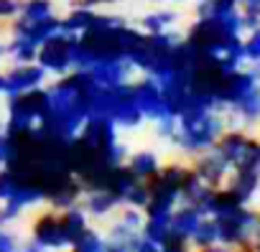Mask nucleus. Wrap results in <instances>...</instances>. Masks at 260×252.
<instances>
[{
    "label": "nucleus",
    "mask_w": 260,
    "mask_h": 252,
    "mask_svg": "<svg viewBox=\"0 0 260 252\" xmlns=\"http://www.w3.org/2000/svg\"><path fill=\"white\" fill-rule=\"evenodd\" d=\"M224 112L227 115H235L240 122H257L260 120V84L252 92H247L237 104L227 107Z\"/></svg>",
    "instance_id": "21"
},
{
    "label": "nucleus",
    "mask_w": 260,
    "mask_h": 252,
    "mask_svg": "<svg viewBox=\"0 0 260 252\" xmlns=\"http://www.w3.org/2000/svg\"><path fill=\"white\" fill-rule=\"evenodd\" d=\"M82 196H84L82 181H79L74 173H69L67 178H61L59 184H54V186L46 191V204H49V209L61 211V209H69V206L79 204Z\"/></svg>",
    "instance_id": "15"
},
{
    "label": "nucleus",
    "mask_w": 260,
    "mask_h": 252,
    "mask_svg": "<svg viewBox=\"0 0 260 252\" xmlns=\"http://www.w3.org/2000/svg\"><path fill=\"white\" fill-rule=\"evenodd\" d=\"M242 49H245V59L260 64V26L250 31V36L242 41Z\"/></svg>",
    "instance_id": "32"
},
{
    "label": "nucleus",
    "mask_w": 260,
    "mask_h": 252,
    "mask_svg": "<svg viewBox=\"0 0 260 252\" xmlns=\"http://www.w3.org/2000/svg\"><path fill=\"white\" fill-rule=\"evenodd\" d=\"M59 214H61V224H64V232H67L69 242H74V239L89 227V214L84 211L82 204H74V206H69V209H61Z\"/></svg>",
    "instance_id": "23"
},
{
    "label": "nucleus",
    "mask_w": 260,
    "mask_h": 252,
    "mask_svg": "<svg viewBox=\"0 0 260 252\" xmlns=\"http://www.w3.org/2000/svg\"><path fill=\"white\" fill-rule=\"evenodd\" d=\"M21 239L16 232H11L8 227H0V252H18Z\"/></svg>",
    "instance_id": "34"
},
{
    "label": "nucleus",
    "mask_w": 260,
    "mask_h": 252,
    "mask_svg": "<svg viewBox=\"0 0 260 252\" xmlns=\"http://www.w3.org/2000/svg\"><path fill=\"white\" fill-rule=\"evenodd\" d=\"M36 51H39V46L26 41V39L11 36V41H8V56L13 59V64H34L36 61Z\"/></svg>",
    "instance_id": "28"
},
{
    "label": "nucleus",
    "mask_w": 260,
    "mask_h": 252,
    "mask_svg": "<svg viewBox=\"0 0 260 252\" xmlns=\"http://www.w3.org/2000/svg\"><path fill=\"white\" fill-rule=\"evenodd\" d=\"M3 89H6V79H3V74H0V94H3Z\"/></svg>",
    "instance_id": "45"
},
{
    "label": "nucleus",
    "mask_w": 260,
    "mask_h": 252,
    "mask_svg": "<svg viewBox=\"0 0 260 252\" xmlns=\"http://www.w3.org/2000/svg\"><path fill=\"white\" fill-rule=\"evenodd\" d=\"M74 46H77V36L56 31L44 44H39L36 64L51 77H64L74 69Z\"/></svg>",
    "instance_id": "6"
},
{
    "label": "nucleus",
    "mask_w": 260,
    "mask_h": 252,
    "mask_svg": "<svg viewBox=\"0 0 260 252\" xmlns=\"http://www.w3.org/2000/svg\"><path fill=\"white\" fill-rule=\"evenodd\" d=\"M161 252H194V247L189 244V239H181V237L169 234L166 242L161 244Z\"/></svg>",
    "instance_id": "36"
},
{
    "label": "nucleus",
    "mask_w": 260,
    "mask_h": 252,
    "mask_svg": "<svg viewBox=\"0 0 260 252\" xmlns=\"http://www.w3.org/2000/svg\"><path fill=\"white\" fill-rule=\"evenodd\" d=\"M54 16V3L51 0H21L18 8V18L23 21H41Z\"/></svg>",
    "instance_id": "27"
},
{
    "label": "nucleus",
    "mask_w": 260,
    "mask_h": 252,
    "mask_svg": "<svg viewBox=\"0 0 260 252\" xmlns=\"http://www.w3.org/2000/svg\"><path fill=\"white\" fill-rule=\"evenodd\" d=\"M23 206H18V204H13V201H3L0 204V227H11L13 222H18L21 217H23Z\"/></svg>",
    "instance_id": "33"
},
{
    "label": "nucleus",
    "mask_w": 260,
    "mask_h": 252,
    "mask_svg": "<svg viewBox=\"0 0 260 252\" xmlns=\"http://www.w3.org/2000/svg\"><path fill=\"white\" fill-rule=\"evenodd\" d=\"M169 217H171V214H169ZM169 217H146L143 229H141V237H146V239H151V242H156V244H164L166 237L171 234V229H169Z\"/></svg>",
    "instance_id": "29"
},
{
    "label": "nucleus",
    "mask_w": 260,
    "mask_h": 252,
    "mask_svg": "<svg viewBox=\"0 0 260 252\" xmlns=\"http://www.w3.org/2000/svg\"><path fill=\"white\" fill-rule=\"evenodd\" d=\"M125 166L133 171V176H136L138 181H148V178H153V176L161 171L164 163H161V158H158L156 151L141 148V151H136V153H127Z\"/></svg>",
    "instance_id": "18"
},
{
    "label": "nucleus",
    "mask_w": 260,
    "mask_h": 252,
    "mask_svg": "<svg viewBox=\"0 0 260 252\" xmlns=\"http://www.w3.org/2000/svg\"><path fill=\"white\" fill-rule=\"evenodd\" d=\"M69 252H107V237L100 234L97 229L87 227V229L69 244Z\"/></svg>",
    "instance_id": "26"
},
{
    "label": "nucleus",
    "mask_w": 260,
    "mask_h": 252,
    "mask_svg": "<svg viewBox=\"0 0 260 252\" xmlns=\"http://www.w3.org/2000/svg\"><path fill=\"white\" fill-rule=\"evenodd\" d=\"M18 252H46V249H44V247H41L39 242H34V239L28 237L26 242H21V247H18Z\"/></svg>",
    "instance_id": "40"
},
{
    "label": "nucleus",
    "mask_w": 260,
    "mask_h": 252,
    "mask_svg": "<svg viewBox=\"0 0 260 252\" xmlns=\"http://www.w3.org/2000/svg\"><path fill=\"white\" fill-rule=\"evenodd\" d=\"M79 204H82L84 211H87L89 217H94V219H105V217L115 214V211L122 206L120 199H117L112 191H107V189H92V191H84V196H82Z\"/></svg>",
    "instance_id": "16"
},
{
    "label": "nucleus",
    "mask_w": 260,
    "mask_h": 252,
    "mask_svg": "<svg viewBox=\"0 0 260 252\" xmlns=\"http://www.w3.org/2000/svg\"><path fill=\"white\" fill-rule=\"evenodd\" d=\"M232 176H230V181H227V191L240 201V204H247L252 196H255V191H257V186H260V171L257 168H240V171H230Z\"/></svg>",
    "instance_id": "17"
},
{
    "label": "nucleus",
    "mask_w": 260,
    "mask_h": 252,
    "mask_svg": "<svg viewBox=\"0 0 260 252\" xmlns=\"http://www.w3.org/2000/svg\"><path fill=\"white\" fill-rule=\"evenodd\" d=\"M148 201H151V191H148V184L146 181H138L133 189H130L127 194H125V201H122V206H133V209H146L148 206Z\"/></svg>",
    "instance_id": "30"
},
{
    "label": "nucleus",
    "mask_w": 260,
    "mask_h": 252,
    "mask_svg": "<svg viewBox=\"0 0 260 252\" xmlns=\"http://www.w3.org/2000/svg\"><path fill=\"white\" fill-rule=\"evenodd\" d=\"M31 239L39 242L46 252H67L69 249V237L61 224V214L56 209H44L34 217L31 222Z\"/></svg>",
    "instance_id": "8"
},
{
    "label": "nucleus",
    "mask_w": 260,
    "mask_h": 252,
    "mask_svg": "<svg viewBox=\"0 0 260 252\" xmlns=\"http://www.w3.org/2000/svg\"><path fill=\"white\" fill-rule=\"evenodd\" d=\"M97 84L102 87H117V84H127V82H133L136 77V69L133 64H130L127 59H110V61H100L94 64L92 69H87Z\"/></svg>",
    "instance_id": "14"
},
{
    "label": "nucleus",
    "mask_w": 260,
    "mask_h": 252,
    "mask_svg": "<svg viewBox=\"0 0 260 252\" xmlns=\"http://www.w3.org/2000/svg\"><path fill=\"white\" fill-rule=\"evenodd\" d=\"M224 130H227L224 112L189 104L176 115V130H174L169 143L176 146L181 153L194 158V156L209 151Z\"/></svg>",
    "instance_id": "1"
},
{
    "label": "nucleus",
    "mask_w": 260,
    "mask_h": 252,
    "mask_svg": "<svg viewBox=\"0 0 260 252\" xmlns=\"http://www.w3.org/2000/svg\"><path fill=\"white\" fill-rule=\"evenodd\" d=\"M133 252H161V244H156V242H151L146 237H138L133 242Z\"/></svg>",
    "instance_id": "39"
},
{
    "label": "nucleus",
    "mask_w": 260,
    "mask_h": 252,
    "mask_svg": "<svg viewBox=\"0 0 260 252\" xmlns=\"http://www.w3.org/2000/svg\"><path fill=\"white\" fill-rule=\"evenodd\" d=\"M94 16H97V8H87V6H74L64 18H61V31L64 33H72V36H79L84 33L92 23H94Z\"/></svg>",
    "instance_id": "20"
},
{
    "label": "nucleus",
    "mask_w": 260,
    "mask_h": 252,
    "mask_svg": "<svg viewBox=\"0 0 260 252\" xmlns=\"http://www.w3.org/2000/svg\"><path fill=\"white\" fill-rule=\"evenodd\" d=\"M194 252H237V249H232V247H224V244H212V247H202V249H194Z\"/></svg>",
    "instance_id": "43"
},
{
    "label": "nucleus",
    "mask_w": 260,
    "mask_h": 252,
    "mask_svg": "<svg viewBox=\"0 0 260 252\" xmlns=\"http://www.w3.org/2000/svg\"><path fill=\"white\" fill-rule=\"evenodd\" d=\"M212 148L219 151V156L230 163L232 171H240V168H257L260 171V140L237 130V128L224 130Z\"/></svg>",
    "instance_id": "4"
},
{
    "label": "nucleus",
    "mask_w": 260,
    "mask_h": 252,
    "mask_svg": "<svg viewBox=\"0 0 260 252\" xmlns=\"http://www.w3.org/2000/svg\"><path fill=\"white\" fill-rule=\"evenodd\" d=\"M107 252H133V244H125V242H107Z\"/></svg>",
    "instance_id": "41"
},
{
    "label": "nucleus",
    "mask_w": 260,
    "mask_h": 252,
    "mask_svg": "<svg viewBox=\"0 0 260 252\" xmlns=\"http://www.w3.org/2000/svg\"><path fill=\"white\" fill-rule=\"evenodd\" d=\"M112 3H120V0H79V6H87V8H100V6H112Z\"/></svg>",
    "instance_id": "42"
},
{
    "label": "nucleus",
    "mask_w": 260,
    "mask_h": 252,
    "mask_svg": "<svg viewBox=\"0 0 260 252\" xmlns=\"http://www.w3.org/2000/svg\"><path fill=\"white\" fill-rule=\"evenodd\" d=\"M130 87H133V99H136V104H138V110L143 112L146 120L156 122V120L171 115L169 107H166V99L161 94V87H158V82L153 77L143 74L141 79L130 82Z\"/></svg>",
    "instance_id": "9"
},
{
    "label": "nucleus",
    "mask_w": 260,
    "mask_h": 252,
    "mask_svg": "<svg viewBox=\"0 0 260 252\" xmlns=\"http://www.w3.org/2000/svg\"><path fill=\"white\" fill-rule=\"evenodd\" d=\"M56 31H61V18L54 13L49 18H41V21H23V18H13L11 21V36L16 39H26L31 44H44L49 36H54Z\"/></svg>",
    "instance_id": "13"
},
{
    "label": "nucleus",
    "mask_w": 260,
    "mask_h": 252,
    "mask_svg": "<svg viewBox=\"0 0 260 252\" xmlns=\"http://www.w3.org/2000/svg\"><path fill=\"white\" fill-rule=\"evenodd\" d=\"M49 110H51V102H49V89L46 87H34L28 92L8 94L3 130L8 135L28 133V130L36 128L39 122H44Z\"/></svg>",
    "instance_id": "2"
},
{
    "label": "nucleus",
    "mask_w": 260,
    "mask_h": 252,
    "mask_svg": "<svg viewBox=\"0 0 260 252\" xmlns=\"http://www.w3.org/2000/svg\"><path fill=\"white\" fill-rule=\"evenodd\" d=\"M11 158V135L3 130V125H0V168H6Z\"/></svg>",
    "instance_id": "38"
},
{
    "label": "nucleus",
    "mask_w": 260,
    "mask_h": 252,
    "mask_svg": "<svg viewBox=\"0 0 260 252\" xmlns=\"http://www.w3.org/2000/svg\"><path fill=\"white\" fill-rule=\"evenodd\" d=\"M16 189H18V176L11 168H0V204L8 201Z\"/></svg>",
    "instance_id": "31"
},
{
    "label": "nucleus",
    "mask_w": 260,
    "mask_h": 252,
    "mask_svg": "<svg viewBox=\"0 0 260 252\" xmlns=\"http://www.w3.org/2000/svg\"><path fill=\"white\" fill-rule=\"evenodd\" d=\"M189 244H191L194 249L217 244V219H214V217H202L199 224H197V229H194L191 237H189Z\"/></svg>",
    "instance_id": "25"
},
{
    "label": "nucleus",
    "mask_w": 260,
    "mask_h": 252,
    "mask_svg": "<svg viewBox=\"0 0 260 252\" xmlns=\"http://www.w3.org/2000/svg\"><path fill=\"white\" fill-rule=\"evenodd\" d=\"M153 125H156V135H158V138L171 140V135H174V130H176V115H166V117L156 120Z\"/></svg>",
    "instance_id": "35"
},
{
    "label": "nucleus",
    "mask_w": 260,
    "mask_h": 252,
    "mask_svg": "<svg viewBox=\"0 0 260 252\" xmlns=\"http://www.w3.org/2000/svg\"><path fill=\"white\" fill-rule=\"evenodd\" d=\"M105 117H110L115 122L117 130H138L146 122L143 112L138 110V104L133 99V87H130V82L110 87V99H107Z\"/></svg>",
    "instance_id": "7"
},
{
    "label": "nucleus",
    "mask_w": 260,
    "mask_h": 252,
    "mask_svg": "<svg viewBox=\"0 0 260 252\" xmlns=\"http://www.w3.org/2000/svg\"><path fill=\"white\" fill-rule=\"evenodd\" d=\"M199 219H202V214H199L194 206H189V204H179V206L171 211V217H169V229H171L174 237L189 239L191 232L197 229Z\"/></svg>",
    "instance_id": "19"
},
{
    "label": "nucleus",
    "mask_w": 260,
    "mask_h": 252,
    "mask_svg": "<svg viewBox=\"0 0 260 252\" xmlns=\"http://www.w3.org/2000/svg\"><path fill=\"white\" fill-rule=\"evenodd\" d=\"M153 3H166V0H153Z\"/></svg>",
    "instance_id": "47"
},
{
    "label": "nucleus",
    "mask_w": 260,
    "mask_h": 252,
    "mask_svg": "<svg viewBox=\"0 0 260 252\" xmlns=\"http://www.w3.org/2000/svg\"><path fill=\"white\" fill-rule=\"evenodd\" d=\"M179 21V13L176 11H169V8H158V11H151L141 18V31L143 33H161V31H169L174 23Z\"/></svg>",
    "instance_id": "24"
},
{
    "label": "nucleus",
    "mask_w": 260,
    "mask_h": 252,
    "mask_svg": "<svg viewBox=\"0 0 260 252\" xmlns=\"http://www.w3.org/2000/svg\"><path fill=\"white\" fill-rule=\"evenodd\" d=\"M21 0H0V21H13L18 16Z\"/></svg>",
    "instance_id": "37"
},
{
    "label": "nucleus",
    "mask_w": 260,
    "mask_h": 252,
    "mask_svg": "<svg viewBox=\"0 0 260 252\" xmlns=\"http://www.w3.org/2000/svg\"><path fill=\"white\" fill-rule=\"evenodd\" d=\"M191 171L207 184V186H212V189H217V186H222L224 181H227V176H230V163L219 156V151L217 148H209V151H204V153H199V156H194V163H191Z\"/></svg>",
    "instance_id": "11"
},
{
    "label": "nucleus",
    "mask_w": 260,
    "mask_h": 252,
    "mask_svg": "<svg viewBox=\"0 0 260 252\" xmlns=\"http://www.w3.org/2000/svg\"><path fill=\"white\" fill-rule=\"evenodd\" d=\"M46 77H49V74H46L36 61H34V64H16V66H11V69L3 74V79H6L3 94L8 97V94L28 92V89H34V87H44Z\"/></svg>",
    "instance_id": "12"
},
{
    "label": "nucleus",
    "mask_w": 260,
    "mask_h": 252,
    "mask_svg": "<svg viewBox=\"0 0 260 252\" xmlns=\"http://www.w3.org/2000/svg\"><path fill=\"white\" fill-rule=\"evenodd\" d=\"M138 184V178L133 176V171H130L125 163H120V166H112V171H110V176H107V184H105V189L107 191H112L117 199H120V204L125 201V194L130 191Z\"/></svg>",
    "instance_id": "22"
},
{
    "label": "nucleus",
    "mask_w": 260,
    "mask_h": 252,
    "mask_svg": "<svg viewBox=\"0 0 260 252\" xmlns=\"http://www.w3.org/2000/svg\"><path fill=\"white\" fill-rule=\"evenodd\" d=\"M217 219V242L232 249H240L245 244H250L257 234V214L252 209H247V204L214 217Z\"/></svg>",
    "instance_id": "5"
},
{
    "label": "nucleus",
    "mask_w": 260,
    "mask_h": 252,
    "mask_svg": "<svg viewBox=\"0 0 260 252\" xmlns=\"http://www.w3.org/2000/svg\"><path fill=\"white\" fill-rule=\"evenodd\" d=\"M79 138L112 166H120L127 158V146L117 138L115 122L105 115H89L79 130Z\"/></svg>",
    "instance_id": "3"
},
{
    "label": "nucleus",
    "mask_w": 260,
    "mask_h": 252,
    "mask_svg": "<svg viewBox=\"0 0 260 252\" xmlns=\"http://www.w3.org/2000/svg\"><path fill=\"white\" fill-rule=\"evenodd\" d=\"M117 219L110 224L107 229V242H125V244H133L138 237H141V229H143V222H146V214L141 209H133V206H120L117 209Z\"/></svg>",
    "instance_id": "10"
},
{
    "label": "nucleus",
    "mask_w": 260,
    "mask_h": 252,
    "mask_svg": "<svg viewBox=\"0 0 260 252\" xmlns=\"http://www.w3.org/2000/svg\"><path fill=\"white\" fill-rule=\"evenodd\" d=\"M255 239H260V214H257V234H255Z\"/></svg>",
    "instance_id": "46"
},
{
    "label": "nucleus",
    "mask_w": 260,
    "mask_h": 252,
    "mask_svg": "<svg viewBox=\"0 0 260 252\" xmlns=\"http://www.w3.org/2000/svg\"><path fill=\"white\" fill-rule=\"evenodd\" d=\"M6 56H8V44L0 41V59H6Z\"/></svg>",
    "instance_id": "44"
}]
</instances>
